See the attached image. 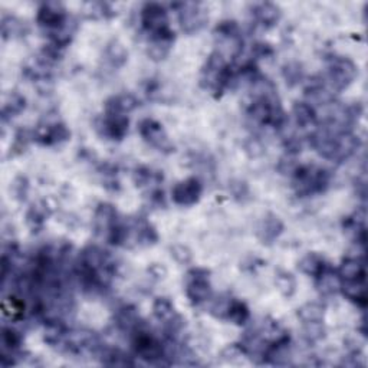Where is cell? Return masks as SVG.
Segmentation results:
<instances>
[{
	"label": "cell",
	"mask_w": 368,
	"mask_h": 368,
	"mask_svg": "<svg viewBox=\"0 0 368 368\" xmlns=\"http://www.w3.org/2000/svg\"><path fill=\"white\" fill-rule=\"evenodd\" d=\"M2 310H3V314L9 316L12 321H21V319L25 318V314H26V302L23 296L10 292L9 295H5Z\"/></svg>",
	"instance_id": "obj_34"
},
{
	"label": "cell",
	"mask_w": 368,
	"mask_h": 368,
	"mask_svg": "<svg viewBox=\"0 0 368 368\" xmlns=\"http://www.w3.org/2000/svg\"><path fill=\"white\" fill-rule=\"evenodd\" d=\"M184 291L191 305H203L213 295L210 270L204 268H191L184 277Z\"/></svg>",
	"instance_id": "obj_9"
},
{
	"label": "cell",
	"mask_w": 368,
	"mask_h": 368,
	"mask_svg": "<svg viewBox=\"0 0 368 368\" xmlns=\"http://www.w3.org/2000/svg\"><path fill=\"white\" fill-rule=\"evenodd\" d=\"M170 255L171 258L180 265H188L193 261V253L184 245H173L170 248Z\"/></svg>",
	"instance_id": "obj_44"
},
{
	"label": "cell",
	"mask_w": 368,
	"mask_h": 368,
	"mask_svg": "<svg viewBox=\"0 0 368 368\" xmlns=\"http://www.w3.org/2000/svg\"><path fill=\"white\" fill-rule=\"evenodd\" d=\"M84 6H85V13L89 19H111L117 14L113 6L105 2H91L85 3Z\"/></svg>",
	"instance_id": "obj_41"
},
{
	"label": "cell",
	"mask_w": 368,
	"mask_h": 368,
	"mask_svg": "<svg viewBox=\"0 0 368 368\" xmlns=\"http://www.w3.org/2000/svg\"><path fill=\"white\" fill-rule=\"evenodd\" d=\"M0 26H2V38L5 41L26 36V34L29 32L26 22L18 19L16 16L12 14H3Z\"/></svg>",
	"instance_id": "obj_32"
},
{
	"label": "cell",
	"mask_w": 368,
	"mask_h": 368,
	"mask_svg": "<svg viewBox=\"0 0 368 368\" xmlns=\"http://www.w3.org/2000/svg\"><path fill=\"white\" fill-rule=\"evenodd\" d=\"M229 190L232 196L237 200V202H246L250 199V190H249V186L242 182V180H233L229 183Z\"/></svg>",
	"instance_id": "obj_45"
},
{
	"label": "cell",
	"mask_w": 368,
	"mask_h": 368,
	"mask_svg": "<svg viewBox=\"0 0 368 368\" xmlns=\"http://www.w3.org/2000/svg\"><path fill=\"white\" fill-rule=\"evenodd\" d=\"M104 59L113 69L122 68L128 61V51L121 42L114 39L107 43L104 50Z\"/></svg>",
	"instance_id": "obj_31"
},
{
	"label": "cell",
	"mask_w": 368,
	"mask_h": 368,
	"mask_svg": "<svg viewBox=\"0 0 368 368\" xmlns=\"http://www.w3.org/2000/svg\"><path fill=\"white\" fill-rule=\"evenodd\" d=\"M26 108V98L19 92H10L2 108V121L8 122L14 117L21 116Z\"/></svg>",
	"instance_id": "obj_35"
},
{
	"label": "cell",
	"mask_w": 368,
	"mask_h": 368,
	"mask_svg": "<svg viewBox=\"0 0 368 368\" xmlns=\"http://www.w3.org/2000/svg\"><path fill=\"white\" fill-rule=\"evenodd\" d=\"M101 361L105 365H120V367H127V365H134V361L131 360L130 356H127L124 351L117 349V348H102L100 353Z\"/></svg>",
	"instance_id": "obj_38"
},
{
	"label": "cell",
	"mask_w": 368,
	"mask_h": 368,
	"mask_svg": "<svg viewBox=\"0 0 368 368\" xmlns=\"http://www.w3.org/2000/svg\"><path fill=\"white\" fill-rule=\"evenodd\" d=\"M296 315L302 324L323 323L325 316V307L319 302H308L298 310Z\"/></svg>",
	"instance_id": "obj_36"
},
{
	"label": "cell",
	"mask_w": 368,
	"mask_h": 368,
	"mask_svg": "<svg viewBox=\"0 0 368 368\" xmlns=\"http://www.w3.org/2000/svg\"><path fill=\"white\" fill-rule=\"evenodd\" d=\"M282 76L285 79L286 85L295 87L303 81V78H305V71H303V67L299 62L292 61V62L285 63V65L282 67Z\"/></svg>",
	"instance_id": "obj_39"
},
{
	"label": "cell",
	"mask_w": 368,
	"mask_h": 368,
	"mask_svg": "<svg viewBox=\"0 0 368 368\" xmlns=\"http://www.w3.org/2000/svg\"><path fill=\"white\" fill-rule=\"evenodd\" d=\"M2 353H0V364L3 367H10L18 362V358L22 356L23 337L22 334L13 327L3 325L2 328Z\"/></svg>",
	"instance_id": "obj_16"
},
{
	"label": "cell",
	"mask_w": 368,
	"mask_h": 368,
	"mask_svg": "<svg viewBox=\"0 0 368 368\" xmlns=\"http://www.w3.org/2000/svg\"><path fill=\"white\" fill-rule=\"evenodd\" d=\"M71 138V131L65 122L62 121H45L41 122L34 131L32 140L43 147H54L67 142Z\"/></svg>",
	"instance_id": "obj_14"
},
{
	"label": "cell",
	"mask_w": 368,
	"mask_h": 368,
	"mask_svg": "<svg viewBox=\"0 0 368 368\" xmlns=\"http://www.w3.org/2000/svg\"><path fill=\"white\" fill-rule=\"evenodd\" d=\"M153 314L157 321L163 325L166 340L170 343H179L186 321L175 310L174 303L166 296H158L153 303Z\"/></svg>",
	"instance_id": "obj_7"
},
{
	"label": "cell",
	"mask_w": 368,
	"mask_h": 368,
	"mask_svg": "<svg viewBox=\"0 0 368 368\" xmlns=\"http://www.w3.org/2000/svg\"><path fill=\"white\" fill-rule=\"evenodd\" d=\"M72 21L67 8L61 2H43L38 8L36 23L50 38L65 28Z\"/></svg>",
	"instance_id": "obj_11"
},
{
	"label": "cell",
	"mask_w": 368,
	"mask_h": 368,
	"mask_svg": "<svg viewBox=\"0 0 368 368\" xmlns=\"http://www.w3.org/2000/svg\"><path fill=\"white\" fill-rule=\"evenodd\" d=\"M131 344L134 354L142 361L154 365L171 364L167 344H163L146 325H141L131 334Z\"/></svg>",
	"instance_id": "obj_4"
},
{
	"label": "cell",
	"mask_w": 368,
	"mask_h": 368,
	"mask_svg": "<svg viewBox=\"0 0 368 368\" xmlns=\"http://www.w3.org/2000/svg\"><path fill=\"white\" fill-rule=\"evenodd\" d=\"M358 76V67L347 56L334 55L328 59L327 75L323 76L327 85L334 94H340L356 81Z\"/></svg>",
	"instance_id": "obj_6"
},
{
	"label": "cell",
	"mask_w": 368,
	"mask_h": 368,
	"mask_svg": "<svg viewBox=\"0 0 368 368\" xmlns=\"http://www.w3.org/2000/svg\"><path fill=\"white\" fill-rule=\"evenodd\" d=\"M158 242V233L151 223L144 217L124 220V245L128 248H149Z\"/></svg>",
	"instance_id": "obj_10"
},
{
	"label": "cell",
	"mask_w": 368,
	"mask_h": 368,
	"mask_svg": "<svg viewBox=\"0 0 368 368\" xmlns=\"http://www.w3.org/2000/svg\"><path fill=\"white\" fill-rule=\"evenodd\" d=\"M302 335L310 344H315L323 341L325 337V325L323 323H310L302 324Z\"/></svg>",
	"instance_id": "obj_42"
},
{
	"label": "cell",
	"mask_w": 368,
	"mask_h": 368,
	"mask_svg": "<svg viewBox=\"0 0 368 368\" xmlns=\"http://www.w3.org/2000/svg\"><path fill=\"white\" fill-rule=\"evenodd\" d=\"M138 133L141 138L157 151L164 154L174 153V144L171 142L169 134L166 133L163 124H160L157 120L153 118L141 120L138 124Z\"/></svg>",
	"instance_id": "obj_13"
},
{
	"label": "cell",
	"mask_w": 368,
	"mask_h": 368,
	"mask_svg": "<svg viewBox=\"0 0 368 368\" xmlns=\"http://www.w3.org/2000/svg\"><path fill=\"white\" fill-rule=\"evenodd\" d=\"M163 180H164V177H163L162 171L154 170V169L147 167V166H138L133 173L134 184L138 188L147 190V195L157 188H162L160 186H162Z\"/></svg>",
	"instance_id": "obj_21"
},
{
	"label": "cell",
	"mask_w": 368,
	"mask_h": 368,
	"mask_svg": "<svg viewBox=\"0 0 368 368\" xmlns=\"http://www.w3.org/2000/svg\"><path fill=\"white\" fill-rule=\"evenodd\" d=\"M327 265L328 262L325 261L323 255L311 252V253H307L299 261L298 269L302 272V274H305L307 277H312L315 279L327 268Z\"/></svg>",
	"instance_id": "obj_33"
},
{
	"label": "cell",
	"mask_w": 368,
	"mask_h": 368,
	"mask_svg": "<svg viewBox=\"0 0 368 368\" xmlns=\"http://www.w3.org/2000/svg\"><path fill=\"white\" fill-rule=\"evenodd\" d=\"M12 188H13L14 199H18L21 202L26 200L28 193H29V182L25 175H19V177L13 182Z\"/></svg>",
	"instance_id": "obj_48"
},
{
	"label": "cell",
	"mask_w": 368,
	"mask_h": 368,
	"mask_svg": "<svg viewBox=\"0 0 368 368\" xmlns=\"http://www.w3.org/2000/svg\"><path fill=\"white\" fill-rule=\"evenodd\" d=\"M344 232L353 239L357 245L365 246V210L356 212L344 219L343 221Z\"/></svg>",
	"instance_id": "obj_24"
},
{
	"label": "cell",
	"mask_w": 368,
	"mask_h": 368,
	"mask_svg": "<svg viewBox=\"0 0 368 368\" xmlns=\"http://www.w3.org/2000/svg\"><path fill=\"white\" fill-rule=\"evenodd\" d=\"M140 22L147 38L174 35V30L170 26L169 12L162 3H146L141 8Z\"/></svg>",
	"instance_id": "obj_8"
},
{
	"label": "cell",
	"mask_w": 368,
	"mask_h": 368,
	"mask_svg": "<svg viewBox=\"0 0 368 368\" xmlns=\"http://www.w3.org/2000/svg\"><path fill=\"white\" fill-rule=\"evenodd\" d=\"M283 223L277 215L266 213L256 225L255 233L263 245H272L278 241L279 236L283 233Z\"/></svg>",
	"instance_id": "obj_19"
},
{
	"label": "cell",
	"mask_w": 368,
	"mask_h": 368,
	"mask_svg": "<svg viewBox=\"0 0 368 368\" xmlns=\"http://www.w3.org/2000/svg\"><path fill=\"white\" fill-rule=\"evenodd\" d=\"M130 128V118L124 114L108 113L104 111V114L95 121V130L98 134L111 141H122Z\"/></svg>",
	"instance_id": "obj_15"
},
{
	"label": "cell",
	"mask_w": 368,
	"mask_h": 368,
	"mask_svg": "<svg viewBox=\"0 0 368 368\" xmlns=\"http://www.w3.org/2000/svg\"><path fill=\"white\" fill-rule=\"evenodd\" d=\"M337 272L341 281H365V261L360 256H357V258H345Z\"/></svg>",
	"instance_id": "obj_26"
},
{
	"label": "cell",
	"mask_w": 368,
	"mask_h": 368,
	"mask_svg": "<svg viewBox=\"0 0 368 368\" xmlns=\"http://www.w3.org/2000/svg\"><path fill=\"white\" fill-rule=\"evenodd\" d=\"M275 285L278 288V291L281 292L282 296L285 298H291L296 292V279L292 274L286 270H279L275 278Z\"/></svg>",
	"instance_id": "obj_40"
},
{
	"label": "cell",
	"mask_w": 368,
	"mask_h": 368,
	"mask_svg": "<svg viewBox=\"0 0 368 368\" xmlns=\"http://www.w3.org/2000/svg\"><path fill=\"white\" fill-rule=\"evenodd\" d=\"M291 177L295 193L301 197H311L325 193L331 184L329 171L314 164H298Z\"/></svg>",
	"instance_id": "obj_3"
},
{
	"label": "cell",
	"mask_w": 368,
	"mask_h": 368,
	"mask_svg": "<svg viewBox=\"0 0 368 368\" xmlns=\"http://www.w3.org/2000/svg\"><path fill=\"white\" fill-rule=\"evenodd\" d=\"M114 323L121 332L130 334V335L134 331H137L141 325H144L137 308L133 305L120 307L114 314Z\"/></svg>",
	"instance_id": "obj_22"
},
{
	"label": "cell",
	"mask_w": 368,
	"mask_h": 368,
	"mask_svg": "<svg viewBox=\"0 0 368 368\" xmlns=\"http://www.w3.org/2000/svg\"><path fill=\"white\" fill-rule=\"evenodd\" d=\"M203 184L197 177H188L179 182L171 190V199L177 206L190 207L200 202Z\"/></svg>",
	"instance_id": "obj_18"
},
{
	"label": "cell",
	"mask_w": 368,
	"mask_h": 368,
	"mask_svg": "<svg viewBox=\"0 0 368 368\" xmlns=\"http://www.w3.org/2000/svg\"><path fill=\"white\" fill-rule=\"evenodd\" d=\"M174 39H175V35L147 38V54H149V56L155 62L164 61L171 51Z\"/></svg>",
	"instance_id": "obj_28"
},
{
	"label": "cell",
	"mask_w": 368,
	"mask_h": 368,
	"mask_svg": "<svg viewBox=\"0 0 368 368\" xmlns=\"http://www.w3.org/2000/svg\"><path fill=\"white\" fill-rule=\"evenodd\" d=\"M173 8L177 10L179 23L182 30L187 35H195L206 26L209 21V13L202 3L196 2H182L174 3Z\"/></svg>",
	"instance_id": "obj_12"
},
{
	"label": "cell",
	"mask_w": 368,
	"mask_h": 368,
	"mask_svg": "<svg viewBox=\"0 0 368 368\" xmlns=\"http://www.w3.org/2000/svg\"><path fill=\"white\" fill-rule=\"evenodd\" d=\"M51 212L50 209H47V206L45 203H35V204H32L28 212H26V225L28 228L34 232V233H39L43 226H45V223L47 220V217H50Z\"/></svg>",
	"instance_id": "obj_30"
},
{
	"label": "cell",
	"mask_w": 368,
	"mask_h": 368,
	"mask_svg": "<svg viewBox=\"0 0 368 368\" xmlns=\"http://www.w3.org/2000/svg\"><path fill=\"white\" fill-rule=\"evenodd\" d=\"M118 212L116 209L114 204L102 202L97 206L94 213V230L97 233V236L105 239L108 242L109 236L113 235L114 229L117 228L120 221Z\"/></svg>",
	"instance_id": "obj_17"
},
{
	"label": "cell",
	"mask_w": 368,
	"mask_h": 368,
	"mask_svg": "<svg viewBox=\"0 0 368 368\" xmlns=\"http://www.w3.org/2000/svg\"><path fill=\"white\" fill-rule=\"evenodd\" d=\"M137 107H138V100L134 97V95L124 92V94H117V95H113V97H109L104 104V111L128 116L130 113H133Z\"/></svg>",
	"instance_id": "obj_25"
},
{
	"label": "cell",
	"mask_w": 368,
	"mask_h": 368,
	"mask_svg": "<svg viewBox=\"0 0 368 368\" xmlns=\"http://www.w3.org/2000/svg\"><path fill=\"white\" fill-rule=\"evenodd\" d=\"M215 41L217 50L215 52L220 54L226 61L236 59L242 55L243 51V35L241 26L236 21H221L215 28Z\"/></svg>",
	"instance_id": "obj_5"
},
{
	"label": "cell",
	"mask_w": 368,
	"mask_h": 368,
	"mask_svg": "<svg viewBox=\"0 0 368 368\" xmlns=\"http://www.w3.org/2000/svg\"><path fill=\"white\" fill-rule=\"evenodd\" d=\"M275 51L269 43L265 42H258L252 46V61L256 62V59H268L270 56H274Z\"/></svg>",
	"instance_id": "obj_47"
},
{
	"label": "cell",
	"mask_w": 368,
	"mask_h": 368,
	"mask_svg": "<svg viewBox=\"0 0 368 368\" xmlns=\"http://www.w3.org/2000/svg\"><path fill=\"white\" fill-rule=\"evenodd\" d=\"M316 290L323 296H334L341 290V278L338 272L335 270L329 263L327 268L315 278Z\"/></svg>",
	"instance_id": "obj_23"
},
{
	"label": "cell",
	"mask_w": 368,
	"mask_h": 368,
	"mask_svg": "<svg viewBox=\"0 0 368 368\" xmlns=\"http://www.w3.org/2000/svg\"><path fill=\"white\" fill-rule=\"evenodd\" d=\"M117 268L113 255L97 245H89L75 261L74 275L85 292L104 294L113 285Z\"/></svg>",
	"instance_id": "obj_1"
},
{
	"label": "cell",
	"mask_w": 368,
	"mask_h": 368,
	"mask_svg": "<svg viewBox=\"0 0 368 368\" xmlns=\"http://www.w3.org/2000/svg\"><path fill=\"white\" fill-rule=\"evenodd\" d=\"M233 84L235 68L230 65L229 61L217 52L210 54L200 72V85L219 98Z\"/></svg>",
	"instance_id": "obj_2"
},
{
	"label": "cell",
	"mask_w": 368,
	"mask_h": 368,
	"mask_svg": "<svg viewBox=\"0 0 368 368\" xmlns=\"http://www.w3.org/2000/svg\"><path fill=\"white\" fill-rule=\"evenodd\" d=\"M249 319H250V311H249L246 303L233 298L230 302L229 311H228L226 321H230L235 325L242 327V325H246L249 323Z\"/></svg>",
	"instance_id": "obj_37"
},
{
	"label": "cell",
	"mask_w": 368,
	"mask_h": 368,
	"mask_svg": "<svg viewBox=\"0 0 368 368\" xmlns=\"http://www.w3.org/2000/svg\"><path fill=\"white\" fill-rule=\"evenodd\" d=\"M340 292L356 305L365 308L367 305V285L365 281H341Z\"/></svg>",
	"instance_id": "obj_29"
},
{
	"label": "cell",
	"mask_w": 368,
	"mask_h": 368,
	"mask_svg": "<svg viewBox=\"0 0 368 368\" xmlns=\"http://www.w3.org/2000/svg\"><path fill=\"white\" fill-rule=\"evenodd\" d=\"M250 13L256 25H259L265 29L274 28L282 18V9L277 3L272 2L253 3L250 8Z\"/></svg>",
	"instance_id": "obj_20"
},
{
	"label": "cell",
	"mask_w": 368,
	"mask_h": 368,
	"mask_svg": "<svg viewBox=\"0 0 368 368\" xmlns=\"http://www.w3.org/2000/svg\"><path fill=\"white\" fill-rule=\"evenodd\" d=\"M232 299L233 298L229 295H221L217 299H215V302L212 303V307H210V314L219 319H226Z\"/></svg>",
	"instance_id": "obj_43"
},
{
	"label": "cell",
	"mask_w": 368,
	"mask_h": 368,
	"mask_svg": "<svg viewBox=\"0 0 368 368\" xmlns=\"http://www.w3.org/2000/svg\"><path fill=\"white\" fill-rule=\"evenodd\" d=\"M32 140V133L26 131V130H19L14 136V141H13V146L10 147V154H22L26 147L29 141Z\"/></svg>",
	"instance_id": "obj_46"
},
{
	"label": "cell",
	"mask_w": 368,
	"mask_h": 368,
	"mask_svg": "<svg viewBox=\"0 0 368 368\" xmlns=\"http://www.w3.org/2000/svg\"><path fill=\"white\" fill-rule=\"evenodd\" d=\"M292 117L295 124L303 130L318 125V116L314 105L310 102H295L292 107Z\"/></svg>",
	"instance_id": "obj_27"
}]
</instances>
